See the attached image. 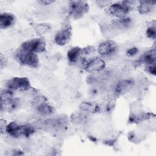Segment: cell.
Instances as JSON below:
<instances>
[{
	"label": "cell",
	"mask_w": 156,
	"mask_h": 156,
	"mask_svg": "<svg viewBox=\"0 0 156 156\" xmlns=\"http://www.w3.org/2000/svg\"><path fill=\"white\" fill-rule=\"evenodd\" d=\"M35 130L30 125L18 124L15 122H11L5 126V132L11 136L19 138L21 136L29 137L32 135Z\"/></svg>",
	"instance_id": "obj_1"
},
{
	"label": "cell",
	"mask_w": 156,
	"mask_h": 156,
	"mask_svg": "<svg viewBox=\"0 0 156 156\" xmlns=\"http://www.w3.org/2000/svg\"><path fill=\"white\" fill-rule=\"evenodd\" d=\"M15 57L20 63L23 65L36 68L39 63V58L36 53L19 49Z\"/></svg>",
	"instance_id": "obj_2"
},
{
	"label": "cell",
	"mask_w": 156,
	"mask_h": 156,
	"mask_svg": "<svg viewBox=\"0 0 156 156\" xmlns=\"http://www.w3.org/2000/svg\"><path fill=\"white\" fill-rule=\"evenodd\" d=\"M132 1H122L112 3L108 7V13L118 18H124L131 10Z\"/></svg>",
	"instance_id": "obj_3"
},
{
	"label": "cell",
	"mask_w": 156,
	"mask_h": 156,
	"mask_svg": "<svg viewBox=\"0 0 156 156\" xmlns=\"http://www.w3.org/2000/svg\"><path fill=\"white\" fill-rule=\"evenodd\" d=\"M89 10L88 4L84 1H69V12L74 19L82 18Z\"/></svg>",
	"instance_id": "obj_4"
},
{
	"label": "cell",
	"mask_w": 156,
	"mask_h": 156,
	"mask_svg": "<svg viewBox=\"0 0 156 156\" xmlns=\"http://www.w3.org/2000/svg\"><path fill=\"white\" fill-rule=\"evenodd\" d=\"M20 49L36 54L43 52L46 49V41L41 38H34L22 43Z\"/></svg>",
	"instance_id": "obj_5"
},
{
	"label": "cell",
	"mask_w": 156,
	"mask_h": 156,
	"mask_svg": "<svg viewBox=\"0 0 156 156\" xmlns=\"http://www.w3.org/2000/svg\"><path fill=\"white\" fill-rule=\"evenodd\" d=\"M7 86L10 90L19 91H27L31 87L30 80L25 77H15L10 79L7 83Z\"/></svg>",
	"instance_id": "obj_6"
},
{
	"label": "cell",
	"mask_w": 156,
	"mask_h": 156,
	"mask_svg": "<svg viewBox=\"0 0 156 156\" xmlns=\"http://www.w3.org/2000/svg\"><path fill=\"white\" fill-rule=\"evenodd\" d=\"M11 92L5 91L1 93V110L3 108L7 111H11L16 109L19 105V101L17 99L13 98Z\"/></svg>",
	"instance_id": "obj_7"
},
{
	"label": "cell",
	"mask_w": 156,
	"mask_h": 156,
	"mask_svg": "<svg viewBox=\"0 0 156 156\" xmlns=\"http://www.w3.org/2000/svg\"><path fill=\"white\" fill-rule=\"evenodd\" d=\"M71 37L72 28L70 26H67L56 34L54 40L58 45L63 46L70 41Z\"/></svg>",
	"instance_id": "obj_8"
},
{
	"label": "cell",
	"mask_w": 156,
	"mask_h": 156,
	"mask_svg": "<svg viewBox=\"0 0 156 156\" xmlns=\"http://www.w3.org/2000/svg\"><path fill=\"white\" fill-rule=\"evenodd\" d=\"M117 49V44L113 40H107L101 43L98 46V52L102 55H110Z\"/></svg>",
	"instance_id": "obj_9"
},
{
	"label": "cell",
	"mask_w": 156,
	"mask_h": 156,
	"mask_svg": "<svg viewBox=\"0 0 156 156\" xmlns=\"http://www.w3.org/2000/svg\"><path fill=\"white\" fill-rule=\"evenodd\" d=\"M105 66V62L100 58L96 57L88 62L85 66V69L88 73H95L103 69Z\"/></svg>",
	"instance_id": "obj_10"
},
{
	"label": "cell",
	"mask_w": 156,
	"mask_h": 156,
	"mask_svg": "<svg viewBox=\"0 0 156 156\" xmlns=\"http://www.w3.org/2000/svg\"><path fill=\"white\" fill-rule=\"evenodd\" d=\"M16 18L11 13L4 12L0 15V27L2 29L9 28L15 24Z\"/></svg>",
	"instance_id": "obj_11"
},
{
	"label": "cell",
	"mask_w": 156,
	"mask_h": 156,
	"mask_svg": "<svg viewBox=\"0 0 156 156\" xmlns=\"http://www.w3.org/2000/svg\"><path fill=\"white\" fill-rule=\"evenodd\" d=\"M133 82L132 80H122L119 81L115 87V92L118 94H122L127 93L133 87Z\"/></svg>",
	"instance_id": "obj_12"
},
{
	"label": "cell",
	"mask_w": 156,
	"mask_h": 156,
	"mask_svg": "<svg viewBox=\"0 0 156 156\" xmlns=\"http://www.w3.org/2000/svg\"><path fill=\"white\" fill-rule=\"evenodd\" d=\"M140 61L142 63L146 64L147 65L155 64V49H150L143 54L140 58Z\"/></svg>",
	"instance_id": "obj_13"
},
{
	"label": "cell",
	"mask_w": 156,
	"mask_h": 156,
	"mask_svg": "<svg viewBox=\"0 0 156 156\" xmlns=\"http://www.w3.org/2000/svg\"><path fill=\"white\" fill-rule=\"evenodd\" d=\"M138 10L141 14H146L149 13L153 9L155 1H141L139 2Z\"/></svg>",
	"instance_id": "obj_14"
},
{
	"label": "cell",
	"mask_w": 156,
	"mask_h": 156,
	"mask_svg": "<svg viewBox=\"0 0 156 156\" xmlns=\"http://www.w3.org/2000/svg\"><path fill=\"white\" fill-rule=\"evenodd\" d=\"M82 54V49L79 47H74L70 49L67 52V58L70 63H75Z\"/></svg>",
	"instance_id": "obj_15"
},
{
	"label": "cell",
	"mask_w": 156,
	"mask_h": 156,
	"mask_svg": "<svg viewBox=\"0 0 156 156\" xmlns=\"http://www.w3.org/2000/svg\"><path fill=\"white\" fill-rule=\"evenodd\" d=\"M37 111L42 115H51L54 113L55 108L54 107L46 104L42 103L39 104L37 107Z\"/></svg>",
	"instance_id": "obj_16"
},
{
	"label": "cell",
	"mask_w": 156,
	"mask_h": 156,
	"mask_svg": "<svg viewBox=\"0 0 156 156\" xmlns=\"http://www.w3.org/2000/svg\"><path fill=\"white\" fill-rule=\"evenodd\" d=\"M151 116L150 113H142L138 115H132L130 117V121L133 122L135 121V122H138L140 121H142L143 120H145L147 118H149Z\"/></svg>",
	"instance_id": "obj_17"
},
{
	"label": "cell",
	"mask_w": 156,
	"mask_h": 156,
	"mask_svg": "<svg viewBox=\"0 0 156 156\" xmlns=\"http://www.w3.org/2000/svg\"><path fill=\"white\" fill-rule=\"evenodd\" d=\"M146 34L147 37L151 39H155L156 37V28H155V23L154 21V24L149 26L146 31Z\"/></svg>",
	"instance_id": "obj_18"
},
{
	"label": "cell",
	"mask_w": 156,
	"mask_h": 156,
	"mask_svg": "<svg viewBox=\"0 0 156 156\" xmlns=\"http://www.w3.org/2000/svg\"><path fill=\"white\" fill-rule=\"evenodd\" d=\"M130 23V19L128 18H121L115 21V24L120 27H127Z\"/></svg>",
	"instance_id": "obj_19"
},
{
	"label": "cell",
	"mask_w": 156,
	"mask_h": 156,
	"mask_svg": "<svg viewBox=\"0 0 156 156\" xmlns=\"http://www.w3.org/2000/svg\"><path fill=\"white\" fill-rule=\"evenodd\" d=\"M138 52V49L137 48L135 47H133V48H129L127 52H126V54L127 55L129 56V57H132L133 56L135 55H136Z\"/></svg>",
	"instance_id": "obj_20"
},
{
	"label": "cell",
	"mask_w": 156,
	"mask_h": 156,
	"mask_svg": "<svg viewBox=\"0 0 156 156\" xmlns=\"http://www.w3.org/2000/svg\"><path fill=\"white\" fill-rule=\"evenodd\" d=\"M147 71L151 73V74L155 76V73H156V69H155V64L154 65H147Z\"/></svg>",
	"instance_id": "obj_21"
},
{
	"label": "cell",
	"mask_w": 156,
	"mask_h": 156,
	"mask_svg": "<svg viewBox=\"0 0 156 156\" xmlns=\"http://www.w3.org/2000/svg\"><path fill=\"white\" fill-rule=\"evenodd\" d=\"M39 3L42 4L43 5H49L52 2H54V1H50V0H41L38 1Z\"/></svg>",
	"instance_id": "obj_22"
}]
</instances>
